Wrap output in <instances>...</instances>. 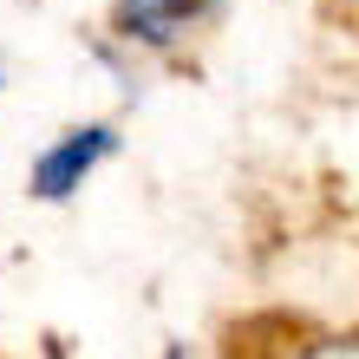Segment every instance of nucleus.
<instances>
[{"label":"nucleus","instance_id":"20e7f679","mask_svg":"<svg viewBox=\"0 0 359 359\" xmlns=\"http://www.w3.org/2000/svg\"><path fill=\"white\" fill-rule=\"evenodd\" d=\"M268 359H359V327H313V333H287V346H274Z\"/></svg>","mask_w":359,"mask_h":359},{"label":"nucleus","instance_id":"0eeeda50","mask_svg":"<svg viewBox=\"0 0 359 359\" xmlns=\"http://www.w3.org/2000/svg\"><path fill=\"white\" fill-rule=\"evenodd\" d=\"M7 86H13V79H7V66H0V98H7Z\"/></svg>","mask_w":359,"mask_h":359},{"label":"nucleus","instance_id":"f257e3e1","mask_svg":"<svg viewBox=\"0 0 359 359\" xmlns=\"http://www.w3.org/2000/svg\"><path fill=\"white\" fill-rule=\"evenodd\" d=\"M229 7L236 0H104L98 33H111L151 72H189L196 53L229 27Z\"/></svg>","mask_w":359,"mask_h":359},{"label":"nucleus","instance_id":"7ed1b4c3","mask_svg":"<svg viewBox=\"0 0 359 359\" xmlns=\"http://www.w3.org/2000/svg\"><path fill=\"white\" fill-rule=\"evenodd\" d=\"M79 53H86V66L104 79V86H111V98H118V111H131V104H144V98H151V86H157V72L151 66H144V59L137 53H124L118 46V39L111 33H86V39H79Z\"/></svg>","mask_w":359,"mask_h":359},{"label":"nucleus","instance_id":"39448f33","mask_svg":"<svg viewBox=\"0 0 359 359\" xmlns=\"http://www.w3.org/2000/svg\"><path fill=\"white\" fill-rule=\"evenodd\" d=\"M157 359H196V346H189V340H183V333H170V340H163V346H157Z\"/></svg>","mask_w":359,"mask_h":359},{"label":"nucleus","instance_id":"f03ea898","mask_svg":"<svg viewBox=\"0 0 359 359\" xmlns=\"http://www.w3.org/2000/svg\"><path fill=\"white\" fill-rule=\"evenodd\" d=\"M124 111H86V118H66L53 137L33 144L27 157V203L39 209H66L79 203L86 189L124 157Z\"/></svg>","mask_w":359,"mask_h":359},{"label":"nucleus","instance_id":"423d86ee","mask_svg":"<svg viewBox=\"0 0 359 359\" xmlns=\"http://www.w3.org/2000/svg\"><path fill=\"white\" fill-rule=\"evenodd\" d=\"M327 7H333V13H340V20H346V27H353V33H359V0H327Z\"/></svg>","mask_w":359,"mask_h":359}]
</instances>
